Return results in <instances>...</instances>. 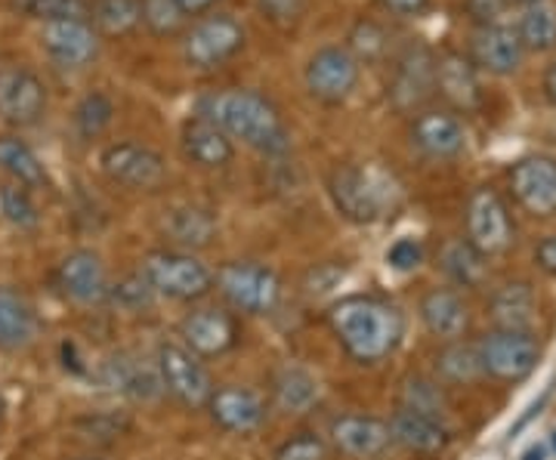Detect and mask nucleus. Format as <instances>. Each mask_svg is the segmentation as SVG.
Listing matches in <instances>:
<instances>
[{
    "label": "nucleus",
    "instance_id": "1",
    "mask_svg": "<svg viewBox=\"0 0 556 460\" xmlns=\"http://www.w3.org/2000/svg\"><path fill=\"white\" fill-rule=\"evenodd\" d=\"M199 115L211 118L229 140H241L263 155H285L291 133L273 102L257 90H223L201 100Z\"/></svg>",
    "mask_w": 556,
    "mask_h": 460
},
{
    "label": "nucleus",
    "instance_id": "2",
    "mask_svg": "<svg viewBox=\"0 0 556 460\" xmlns=\"http://www.w3.org/2000/svg\"><path fill=\"white\" fill-rule=\"evenodd\" d=\"M331 331L338 334L343 349L362 365L383 361L402 341L405 321L393 303L380 297H343L328 312Z\"/></svg>",
    "mask_w": 556,
    "mask_h": 460
},
{
    "label": "nucleus",
    "instance_id": "3",
    "mask_svg": "<svg viewBox=\"0 0 556 460\" xmlns=\"http://www.w3.org/2000/svg\"><path fill=\"white\" fill-rule=\"evenodd\" d=\"M328 195L343 220L365 226L383 220L387 210H393L399 189L375 167L338 164L328 174Z\"/></svg>",
    "mask_w": 556,
    "mask_h": 460
},
{
    "label": "nucleus",
    "instance_id": "4",
    "mask_svg": "<svg viewBox=\"0 0 556 460\" xmlns=\"http://www.w3.org/2000/svg\"><path fill=\"white\" fill-rule=\"evenodd\" d=\"M139 272L155 294L170 301H199L214 288V272L186 251H152Z\"/></svg>",
    "mask_w": 556,
    "mask_h": 460
},
{
    "label": "nucleus",
    "instance_id": "5",
    "mask_svg": "<svg viewBox=\"0 0 556 460\" xmlns=\"http://www.w3.org/2000/svg\"><path fill=\"white\" fill-rule=\"evenodd\" d=\"M244 47V28L226 13L204 16L182 31V60L195 72H217Z\"/></svg>",
    "mask_w": 556,
    "mask_h": 460
},
{
    "label": "nucleus",
    "instance_id": "6",
    "mask_svg": "<svg viewBox=\"0 0 556 460\" xmlns=\"http://www.w3.org/2000/svg\"><path fill=\"white\" fill-rule=\"evenodd\" d=\"M217 288L232 309L248 316L273 312L281 297V281L276 272L263 263L251 260L226 263L217 272Z\"/></svg>",
    "mask_w": 556,
    "mask_h": 460
},
{
    "label": "nucleus",
    "instance_id": "7",
    "mask_svg": "<svg viewBox=\"0 0 556 460\" xmlns=\"http://www.w3.org/2000/svg\"><path fill=\"white\" fill-rule=\"evenodd\" d=\"M102 174L130 192H159L167 182V161L139 142H112L100 155Z\"/></svg>",
    "mask_w": 556,
    "mask_h": 460
},
{
    "label": "nucleus",
    "instance_id": "8",
    "mask_svg": "<svg viewBox=\"0 0 556 460\" xmlns=\"http://www.w3.org/2000/svg\"><path fill=\"white\" fill-rule=\"evenodd\" d=\"M161 386L186 408H207L214 396V378L201 365V359L182 343H161L159 346Z\"/></svg>",
    "mask_w": 556,
    "mask_h": 460
},
{
    "label": "nucleus",
    "instance_id": "9",
    "mask_svg": "<svg viewBox=\"0 0 556 460\" xmlns=\"http://www.w3.org/2000/svg\"><path fill=\"white\" fill-rule=\"evenodd\" d=\"M477 349L482 371L504 383L526 381L535 371L538 359H541V346L526 331H501V328H495L492 334H485L477 343Z\"/></svg>",
    "mask_w": 556,
    "mask_h": 460
},
{
    "label": "nucleus",
    "instance_id": "10",
    "mask_svg": "<svg viewBox=\"0 0 556 460\" xmlns=\"http://www.w3.org/2000/svg\"><path fill=\"white\" fill-rule=\"evenodd\" d=\"M467 241L482 257L507 254L514 244V220L495 189L479 186L467 199Z\"/></svg>",
    "mask_w": 556,
    "mask_h": 460
},
{
    "label": "nucleus",
    "instance_id": "11",
    "mask_svg": "<svg viewBox=\"0 0 556 460\" xmlns=\"http://www.w3.org/2000/svg\"><path fill=\"white\" fill-rule=\"evenodd\" d=\"M47 112V87L25 65L0 68V120L10 127H35Z\"/></svg>",
    "mask_w": 556,
    "mask_h": 460
},
{
    "label": "nucleus",
    "instance_id": "12",
    "mask_svg": "<svg viewBox=\"0 0 556 460\" xmlns=\"http://www.w3.org/2000/svg\"><path fill=\"white\" fill-rule=\"evenodd\" d=\"M358 84V62L346 47H321L306 62V90L325 105H340Z\"/></svg>",
    "mask_w": 556,
    "mask_h": 460
},
{
    "label": "nucleus",
    "instance_id": "13",
    "mask_svg": "<svg viewBox=\"0 0 556 460\" xmlns=\"http://www.w3.org/2000/svg\"><path fill=\"white\" fill-rule=\"evenodd\" d=\"M437 90V56L424 43H408L396 56L390 78V100L399 112H412Z\"/></svg>",
    "mask_w": 556,
    "mask_h": 460
},
{
    "label": "nucleus",
    "instance_id": "14",
    "mask_svg": "<svg viewBox=\"0 0 556 460\" xmlns=\"http://www.w3.org/2000/svg\"><path fill=\"white\" fill-rule=\"evenodd\" d=\"M510 192L532 217L556 214V161L547 155H526L507 170Z\"/></svg>",
    "mask_w": 556,
    "mask_h": 460
},
{
    "label": "nucleus",
    "instance_id": "15",
    "mask_svg": "<svg viewBox=\"0 0 556 460\" xmlns=\"http://www.w3.org/2000/svg\"><path fill=\"white\" fill-rule=\"evenodd\" d=\"M40 47L65 68H84L100 56V35L87 20L43 22Z\"/></svg>",
    "mask_w": 556,
    "mask_h": 460
},
{
    "label": "nucleus",
    "instance_id": "16",
    "mask_svg": "<svg viewBox=\"0 0 556 460\" xmlns=\"http://www.w3.org/2000/svg\"><path fill=\"white\" fill-rule=\"evenodd\" d=\"M179 334L186 341L182 346L195 356H223L239 343V321L219 306H204L182 319Z\"/></svg>",
    "mask_w": 556,
    "mask_h": 460
},
{
    "label": "nucleus",
    "instance_id": "17",
    "mask_svg": "<svg viewBox=\"0 0 556 460\" xmlns=\"http://www.w3.org/2000/svg\"><path fill=\"white\" fill-rule=\"evenodd\" d=\"M526 60V47L519 40L517 28L510 25H482L470 35V62L489 72V75H497V78H507L519 72V65Z\"/></svg>",
    "mask_w": 556,
    "mask_h": 460
},
{
    "label": "nucleus",
    "instance_id": "18",
    "mask_svg": "<svg viewBox=\"0 0 556 460\" xmlns=\"http://www.w3.org/2000/svg\"><path fill=\"white\" fill-rule=\"evenodd\" d=\"M56 284L68 301L80 303V306L105 303L109 291H112L100 254H93V251H72L56 269Z\"/></svg>",
    "mask_w": 556,
    "mask_h": 460
},
{
    "label": "nucleus",
    "instance_id": "19",
    "mask_svg": "<svg viewBox=\"0 0 556 460\" xmlns=\"http://www.w3.org/2000/svg\"><path fill=\"white\" fill-rule=\"evenodd\" d=\"M207 411L219 430L236 433V436H251L266 423V401L260 399L254 389H244V386L214 389Z\"/></svg>",
    "mask_w": 556,
    "mask_h": 460
},
{
    "label": "nucleus",
    "instance_id": "20",
    "mask_svg": "<svg viewBox=\"0 0 556 460\" xmlns=\"http://www.w3.org/2000/svg\"><path fill=\"white\" fill-rule=\"evenodd\" d=\"M412 145L433 161L457 158L467 149V130L452 112H420L412 124Z\"/></svg>",
    "mask_w": 556,
    "mask_h": 460
},
{
    "label": "nucleus",
    "instance_id": "21",
    "mask_svg": "<svg viewBox=\"0 0 556 460\" xmlns=\"http://www.w3.org/2000/svg\"><path fill=\"white\" fill-rule=\"evenodd\" d=\"M331 442L350 458L371 460L390 448L393 436H390V423L365 418V414H346L331 423Z\"/></svg>",
    "mask_w": 556,
    "mask_h": 460
},
{
    "label": "nucleus",
    "instance_id": "22",
    "mask_svg": "<svg viewBox=\"0 0 556 460\" xmlns=\"http://www.w3.org/2000/svg\"><path fill=\"white\" fill-rule=\"evenodd\" d=\"M179 149H182V155L192 161V164L207 167V170L226 167L232 161V155H236L232 140L219 130L214 120L204 118V115H192V118L182 124Z\"/></svg>",
    "mask_w": 556,
    "mask_h": 460
},
{
    "label": "nucleus",
    "instance_id": "23",
    "mask_svg": "<svg viewBox=\"0 0 556 460\" xmlns=\"http://www.w3.org/2000/svg\"><path fill=\"white\" fill-rule=\"evenodd\" d=\"M477 72V65L464 53L445 50L442 56H437V90L442 93V100L460 108V112L477 108L479 102H482Z\"/></svg>",
    "mask_w": 556,
    "mask_h": 460
},
{
    "label": "nucleus",
    "instance_id": "24",
    "mask_svg": "<svg viewBox=\"0 0 556 460\" xmlns=\"http://www.w3.org/2000/svg\"><path fill=\"white\" fill-rule=\"evenodd\" d=\"M390 436L399 442L402 448L417 451V455H437L448 445V430L442 418H430V414H420L412 408H399L390 421Z\"/></svg>",
    "mask_w": 556,
    "mask_h": 460
},
{
    "label": "nucleus",
    "instance_id": "25",
    "mask_svg": "<svg viewBox=\"0 0 556 460\" xmlns=\"http://www.w3.org/2000/svg\"><path fill=\"white\" fill-rule=\"evenodd\" d=\"M161 232L177 247L195 251V247H207L214 241L217 220L211 217V210H204L199 204H174L161 217Z\"/></svg>",
    "mask_w": 556,
    "mask_h": 460
},
{
    "label": "nucleus",
    "instance_id": "26",
    "mask_svg": "<svg viewBox=\"0 0 556 460\" xmlns=\"http://www.w3.org/2000/svg\"><path fill=\"white\" fill-rule=\"evenodd\" d=\"M38 337V316L16 288H0V349L16 353Z\"/></svg>",
    "mask_w": 556,
    "mask_h": 460
},
{
    "label": "nucleus",
    "instance_id": "27",
    "mask_svg": "<svg viewBox=\"0 0 556 460\" xmlns=\"http://www.w3.org/2000/svg\"><path fill=\"white\" fill-rule=\"evenodd\" d=\"M420 319L439 341H457L470 324V312H467V303L460 301V294L448 288H437L420 301Z\"/></svg>",
    "mask_w": 556,
    "mask_h": 460
},
{
    "label": "nucleus",
    "instance_id": "28",
    "mask_svg": "<svg viewBox=\"0 0 556 460\" xmlns=\"http://www.w3.org/2000/svg\"><path fill=\"white\" fill-rule=\"evenodd\" d=\"M492 319L501 331H532L535 324L538 303L532 288L526 281H514V284H504L497 288L495 297H492V306H489Z\"/></svg>",
    "mask_w": 556,
    "mask_h": 460
},
{
    "label": "nucleus",
    "instance_id": "29",
    "mask_svg": "<svg viewBox=\"0 0 556 460\" xmlns=\"http://www.w3.org/2000/svg\"><path fill=\"white\" fill-rule=\"evenodd\" d=\"M102 383H105V386H112V389H118V393L134 396V399H152V396H159L161 389H164V386H161L159 368L152 371V368H146V365H139V361L134 359H127V356L105 361Z\"/></svg>",
    "mask_w": 556,
    "mask_h": 460
},
{
    "label": "nucleus",
    "instance_id": "30",
    "mask_svg": "<svg viewBox=\"0 0 556 460\" xmlns=\"http://www.w3.org/2000/svg\"><path fill=\"white\" fill-rule=\"evenodd\" d=\"M273 396L285 414H303L318 401V383L309 371L288 365L273 378Z\"/></svg>",
    "mask_w": 556,
    "mask_h": 460
},
{
    "label": "nucleus",
    "instance_id": "31",
    "mask_svg": "<svg viewBox=\"0 0 556 460\" xmlns=\"http://www.w3.org/2000/svg\"><path fill=\"white\" fill-rule=\"evenodd\" d=\"M485 260L489 257H482L467 239H452L439 254L442 272L455 281L457 288H479L485 281V272H489Z\"/></svg>",
    "mask_w": 556,
    "mask_h": 460
},
{
    "label": "nucleus",
    "instance_id": "32",
    "mask_svg": "<svg viewBox=\"0 0 556 460\" xmlns=\"http://www.w3.org/2000/svg\"><path fill=\"white\" fill-rule=\"evenodd\" d=\"M526 53H547L556 47V3L554 0H538L526 7L517 28Z\"/></svg>",
    "mask_w": 556,
    "mask_h": 460
},
{
    "label": "nucleus",
    "instance_id": "33",
    "mask_svg": "<svg viewBox=\"0 0 556 460\" xmlns=\"http://www.w3.org/2000/svg\"><path fill=\"white\" fill-rule=\"evenodd\" d=\"M0 170L10 174L22 189H40L47 186V170L38 155L20 140V137H0Z\"/></svg>",
    "mask_w": 556,
    "mask_h": 460
},
{
    "label": "nucleus",
    "instance_id": "34",
    "mask_svg": "<svg viewBox=\"0 0 556 460\" xmlns=\"http://www.w3.org/2000/svg\"><path fill=\"white\" fill-rule=\"evenodd\" d=\"M90 20H93L90 25H97V35L127 38V35H134L142 25L139 0H93Z\"/></svg>",
    "mask_w": 556,
    "mask_h": 460
},
{
    "label": "nucleus",
    "instance_id": "35",
    "mask_svg": "<svg viewBox=\"0 0 556 460\" xmlns=\"http://www.w3.org/2000/svg\"><path fill=\"white\" fill-rule=\"evenodd\" d=\"M437 371L452 383H473L479 381L482 361H479V349L473 343H452L437 356Z\"/></svg>",
    "mask_w": 556,
    "mask_h": 460
},
{
    "label": "nucleus",
    "instance_id": "36",
    "mask_svg": "<svg viewBox=\"0 0 556 460\" xmlns=\"http://www.w3.org/2000/svg\"><path fill=\"white\" fill-rule=\"evenodd\" d=\"M115 120V102L109 100L105 93L93 90L78 102L75 108V130L80 140H97L109 130V124Z\"/></svg>",
    "mask_w": 556,
    "mask_h": 460
},
{
    "label": "nucleus",
    "instance_id": "37",
    "mask_svg": "<svg viewBox=\"0 0 556 460\" xmlns=\"http://www.w3.org/2000/svg\"><path fill=\"white\" fill-rule=\"evenodd\" d=\"M142 25L159 38H177L186 31V13L179 10L177 0H139Z\"/></svg>",
    "mask_w": 556,
    "mask_h": 460
},
{
    "label": "nucleus",
    "instance_id": "38",
    "mask_svg": "<svg viewBox=\"0 0 556 460\" xmlns=\"http://www.w3.org/2000/svg\"><path fill=\"white\" fill-rule=\"evenodd\" d=\"M20 16L40 22L56 20H87L90 22V3L87 0H10Z\"/></svg>",
    "mask_w": 556,
    "mask_h": 460
},
{
    "label": "nucleus",
    "instance_id": "39",
    "mask_svg": "<svg viewBox=\"0 0 556 460\" xmlns=\"http://www.w3.org/2000/svg\"><path fill=\"white\" fill-rule=\"evenodd\" d=\"M350 53H353V60L356 62H380L387 56V50H390V40H387V31L380 28L378 22L371 20H358L353 25V31H350V47H346Z\"/></svg>",
    "mask_w": 556,
    "mask_h": 460
},
{
    "label": "nucleus",
    "instance_id": "40",
    "mask_svg": "<svg viewBox=\"0 0 556 460\" xmlns=\"http://www.w3.org/2000/svg\"><path fill=\"white\" fill-rule=\"evenodd\" d=\"M402 405L412 411H420V414H430V418H442L445 393L439 389V383L427 381V378H408L402 383Z\"/></svg>",
    "mask_w": 556,
    "mask_h": 460
},
{
    "label": "nucleus",
    "instance_id": "41",
    "mask_svg": "<svg viewBox=\"0 0 556 460\" xmlns=\"http://www.w3.org/2000/svg\"><path fill=\"white\" fill-rule=\"evenodd\" d=\"M0 210L16 229H35L40 222L38 207H35V201L28 199V189H20V186L0 189Z\"/></svg>",
    "mask_w": 556,
    "mask_h": 460
},
{
    "label": "nucleus",
    "instance_id": "42",
    "mask_svg": "<svg viewBox=\"0 0 556 460\" xmlns=\"http://www.w3.org/2000/svg\"><path fill=\"white\" fill-rule=\"evenodd\" d=\"M152 297H155V291L149 288V281L142 279V272L127 276V279L118 281V284L109 291V301L115 303L118 309H127V312H139V309L152 306Z\"/></svg>",
    "mask_w": 556,
    "mask_h": 460
},
{
    "label": "nucleus",
    "instance_id": "43",
    "mask_svg": "<svg viewBox=\"0 0 556 460\" xmlns=\"http://www.w3.org/2000/svg\"><path fill=\"white\" fill-rule=\"evenodd\" d=\"M306 3L309 0H257V10L269 25L288 31V28H294L306 16Z\"/></svg>",
    "mask_w": 556,
    "mask_h": 460
},
{
    "label": "nucleus",
    "instance_id": "44",
    "mask_svg": "<svg viewBox=\"0 0 556 460\" xmlns=\"http://www.w3.org/2000/svg\"><path fill=\"white\" fill-rule=\"evenodd\" d=\"M276 460H328V448L316 433H298L278 448Z\"/></svg>",
    "mask_w": 556,
    "mask_h": 460
},
{
    "label": "nucleus",
    "instance_id": "45",
    "mask_svg": "<svg viewBox=\"0 0 556 460\" xmlns=\"http://www.w3.org/2000/svg\"><path fill=\"white\" fill-rule=\"evenodd\" d=\"M387 263L399 269V272H408V269H417L424 263V247L420 241L415 239H399L390 251H387Z\"/></svg>",
    "mask_w": 556,
    "mask_h": 460
},
{
    "label": "nucleus",
    "instance_id": "46",
    "mask_svg": "<svg viewBox=\"0 0 556 460\" xmlns=\"http://www.w3.org/2000/svg\"><path fill=\"white\" fill-rule=\"evenodd\" d=\"M467 16L477 22V28L482 25H497V20L507 10V0H467Z\"/></svg>",
    "mask_w": 556,
    "mask_h": 460
},
{
    "label": "nucleus",
    "instance_id": "47",
    "mask_svg": "<svg viewBox=\"0 0 556 460\" xmlns=\"http://www.w3.org/2000/svg\"><path fill=\"white\" fill-rule=\"evenodd\" d=\"M380 3H383V10H390L399 20H417L430 7V0H380Z\"/></svg>",
    "mask_w": 556,
    "mask_h": 460
},
{
    "label": "nucleus",
    "instance_id": "48",
    "mask_svg": "<svg viewBox=\"0 0 556 460\" xmlns=\"http://www.w3.org/2000/svg\"><path fill=\"white\" fill-rule=\"evenodd\" d=\"M535 263H538V269H541V272H547V276H556V235H547V239L538 241Z\"/></svg>",
    "mask_w": 556,
    "mask_h": 460
},
{
    "label": "nucleus",
    "instance_id": "49",
    "mask_svg": "<svg viewBox=\"0 0 556 460\" xmlns=\"http://www.w3.org/2000/svg\"><path fill=\"white\" fill-rule=\"evenodd\" d=\"M177 3L186 16H199V13H207L217 0H177Z\"/></svg>",
    "mask_w": 556,
    "mask_h": 460
},
{
    "label": "nucleus",
    "instance_id": "50",
    "mask_svg": "<svg viewBox=\"0 0 556 460\" xmlns=\"http://www.w3.org/2000/svg\"><path fill=\"white\" fill-rule=\"evenodd\" d=\"M544 97H547V102L556 108V62L544 72Z\"/></svg>",
    "mask_w": 556,
    "mask_h": 460
},
{
    "label": "nucleus",
    "instance_id": "51",
    "mask_svg": "<svg viewBox=\"0 0 556 460\" xmlns=\"http://www.w3.org/2000/svg\"><path fill=\"white\" fill-rule=\"evenodd\" d=\"M544 458H547V451H544L541 445H535L532 451H526V458H522V460H544Z\"/></svg>",
    "mask_w": 556,
    "mask_h": 460
},
{
    "label": "nucleus",
    "instance_id": "52",
    "mask_svg": "<svg viewBox=\"0 0 556 460\" xmlns=\"http://www.w3.org/2000/svg\"><path fill=\"white\" fill-rule=\"evenodd\" d=\"M507 3H519V7H532L538 0H507Z\"/></svg>",
    "mask_w": 556,
    "mask_h": 460
},
{
    "label": "nucleus",
    "instance_id": "53",
    "mask_svg": "<svg viewBox=\"0 0 556 460\" xmlns=\"http://www.w3.org/2000/svg\"><path fill=\"white\" fill-rule=\"evenodd\" d=\"M3 408H7V405H3V396H0V418H3Z\"/></svg>",
    "mask_w": 556,
    "mask_h": 460
},
{
    "label": "nucleus",
    "instance_id": "54",
    "mask_svg": "<svg viewBox=\"0 0 556 460\" xmlns=\"http://www.w3.org/2000/svg\"><path fill=\"white\" fill-rule=\"evenodd\" d=\"M78 460H97V458H78Z\"/></svg>",
    "mask_w": 556,
    "mask_h": 460
},
{
    "label": "nucleus",
    "instance_id": "55",
    "mask_svg": "<svg viewBox=\"0 0 556 460\" xmlns=\"http://www.w3.org/2000/svg\"><path fill=\"white\" fill-rule=\"evenodd\" d=\"M554 448H556V433H554Z\"/></svg>",
    "mask_w": 556,
    "mask_h": 460
}]
</instances>
